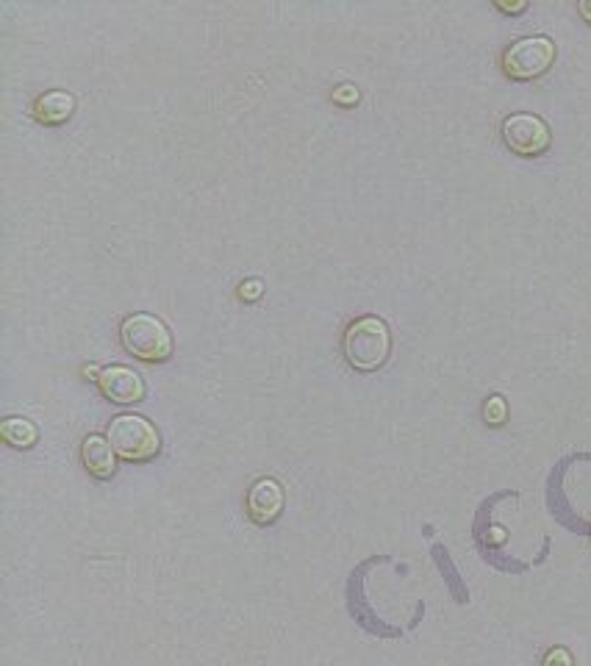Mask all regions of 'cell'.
<instances>
[{
    "label": "cell",
    "instance_id": "cell-14",
    "mask_svg": "<svg viewBox=\"0 0 591 666\" xmlns=\"http://www.w3.org/2000/svg\"><path fill=\"white\" fill-rule=\"evenodd\" d=\"M333 100H336V103H356V100H358V89H353V87H339V92L333 95Z\"/></svg>",
    "mask_w": 591,
    "mask_h": 666
},
{
    "label": "cell",
    "instance_id": "cell-7",
    "mask_svg": "<svg viewBox=\"0 0 591 666\" xmlns=\"http://www.w3.org/2000/svg\"><path fill=\"white\" fill-rule=\"evenodd\" d=\"M284 486L275 478H259L247 492V517L256 525H272L284 511Z\"/></svg>",
    "mask_w": 591,
    "mask_h": 666
},
{
    "label": "cell",
    "instance_id": "cell-8",
    "mask_svg": "<svg viewBox=\"0 0 591 666\" xmlns=\"http://www.w3.org/2000/svg\"><path fill=\"white\" fill-rule=\"evenodd\" d=\"M81 461L89 469V475H95L100 481H109L117 472V453H114L109 439L100 433H92L81 442Z\"/></svg>",
    "mask_w": 591,
    "mask_h": 666
},
{
    "label": "cell",
    "instance_id": "cell-2",
    "mask_svg": "<svg viewBox=\"0 0 591 666\" xmlns=\"http://www.w3.org/2000/svg\"><path fill=\"white\" fill-rule=\"evenodd\" d=\"M123 347L139 361L159 364L173 356V333L153 314H131L120 325Z\"/></svg>",
    "mask_w": 591,
    "mask_h": 666
},
{
    "label": "cell",
    "instance_id": "cell-6",
    "mask_svg": "<svg viewBox=\"0 0 591 666\" xmlns=\"http://www.w3.org/2000/svg\"><path fill=\"white\" fill-rule=\"evenodd\" d=\"M95 381H98L103 397L111 403H120V406H131V403H139L145 397L142 375L131 367H123V364L100 367Z\"/></svg>",
    "mask_w": 591,
    "mask_h": 666
},
{
    "label": "cell",
    "instance_id": "cell-15",
    "mask_svg": "<svg viewBox=\"0 0 591 666\" xmlns=\"http://www.w3.org/2000/svg\"><path fill=\"white\" fill-rule=\"evenodd\" d=\"M497 9H503V12H522V9H525V3H503V0H500V3H497Z\"/></svg>",
    "mask_w": 591,
    "mask_h": 666
},
{
    "label": "cell",
    "instance_id": "cell-5",
    "mask_svg": "<svg viewBox=\"0 0 591 666\" xmlns=\"http://www.w3.org/2000/svg\"><path fill=\"white\" fill-rule=\"evenodd\" d=\"M503 142L517 156H539L550 148V128L536 114H511L503 123Z\"/></svg>",
    "mask_w": 591,
    "mask_h": 666
},
{
    "label": "cell",
    "instance_id": "cell-11",
    "mask_svg": "<svg viewBox=\"0 0 591 666\" xmlns=\"http://www.w3.org/2000/svg\"><path fill=\"white\" fill-rule=\"evenodd\" d=\"M486 420L492 422V425H500V422L505 420L503 397H492V400L486 403Z\"/></svg>",
    "mask_w": 591,
    "mask_h": 666
},
{
    "label": "cell",
    "instance_id": "cell-10",
    "mask_svg": "<svg viewBox=\"0 0 591 666\" xmlns=\"http://www.w3.org/2000/svg\"><path fill=\"white\" fill-rule=\"evenodd\" d=\"M0 433H3V439L12 444V447H17V450H28V447H34L39 439L37 425L23 420V417H9V420L3 422Z\"/></svg>",
    "mask_w": 591,
    "mask_h": 666
},
{
    "label": "cell",
    "instance_id": "cell-9",
    "mask_svg": "<svg viewBox=\"0 0 591 666\" xmlns=\"http://www.w3.org/2000/svg\"><path fill=\"white\" fill-rule=\"evenodd\" d=\"M75 111V98L70 92H62V89H53V92H45L34 100V120H39L42 125H62L73 117Z\"/></svg>",
    "mask_w": 591,
    "mask_h": 666
},
{
    "label": "cell",
    "instance_id": "cell-1",
    "mask_svg": "<svg viewBox=\"0 0 591 666\" xmlns=\"http://www.w3.org/2000/svg\"><path fill=\"white\" fill-rule=\"evenodd\" d=\"M392 350V333L381 317H361L347 325L342 336V353L358 372H375L386 364Z\"/></svg>",
    "mask_w": 591,
    "mask_h": 666
},
{
    "label": "cell",
    "instance_id": "cell-16",
    "mask_svg": "<svg viewBox=\"0 0 591 666\" xmlns=\"http://www.w3.org/2000/svg\"><path fill=\"white\" fill-rule=\"evenodd\" d=\"M580 14H583V17H586V20L591 23V3H580Z\"/></svg>",
    "mask_w": 591,
    "mask_h": 666
},
{
    "label": "cell",
    "instance_id": "cell-12",
    "mask_svg": "<svg viewBox=\"0 0 591 666\" xmlns=\"http://www.w3.org/2000/svg\"><path fill=\"white\" fill-rule=\"evenodd\" d=\"M544 666H572V655H569L564 647H555V650H550L547 658H544Z\"/></svg>",
    "mask_w": 591,
    "mask_h": 666
},
{
    "label": "cell",
    "instance_id": "cell-13",
    "mask_svg": "<svg viewBox=\"0 0 591 666\" xmlns=\"http://www.w3.org/2000/svg\"><path fill=\"white\" fill-rule=\"evenodd\" d=\"M239 295L245 297V300H256V297H261V281H247V284H242Z\"/></svg>",
    "mask_w": 591,
    "mask_h": 666
},
{
    "label": "cell",
    "instance_id": "cell-4",
    "mask_svg": "<svg viewBox=\"0 0 591 666\" xmlns=\"http://www.w3.org/2000/svg\"><path fill=\"white\" fill-rule=\"evenodd\" d=\"M555 62V45L547 37H525L508 45L503 53V70L514 81H530L544 75Z\"/></svg>",
    "mask_w": 591,
    "mask_h": 666
},
{
    "label": "cell",
    "instance_id": "cell-3",
    "mask_svg": "<svg viewBox=\"0 0 591 666\" xmlns=\"http://www.w3.org/2000/svg\"><path fill=\"white\" fill-rule=\"evenodd\" d=\"M106 439L114 447V453L125 461H150V458L159 456L161 450V436L156 431V425L148 417H139V414H120L109 422V431Z\"/></svg>",
    "mask_w": 591,
    "mask_h": 666
}]
</instances>
